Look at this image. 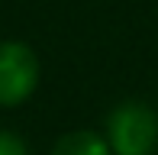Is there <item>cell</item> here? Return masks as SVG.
Here are the masks:
<instances>
[{
    "instance_id": "cell-4",
    "label": "cell",
    "mask_w": 158,
    "mask_h": 155,
    "mask_svg": "<svg viewBox=\"0 0 158 155\" xmlns=\"http://www.w3.org/2000/svg\"><path fill=\"white\" fill-rule=\"evenodd\" d=\"M0 155H29V149L13 129H0Z\"/></svg>"
},
{
    "instance_id": "cell-1",
    "label": "cell",
    "mask_w": 158,
    "mask_h": 155,
    "mask_svg": "<svg viewBox=\"0 0 158 155\" xmlns=\"http://www.w3.org/2000/svg\"><path fill=\"white\" fill-rule=\"evenodd\" d=\"M103 136L113 155H152L158 149V110L145 100H123L106 113Z\"/></svg>"
},
{
    "instance_id": "cell-3",
    "label": "cell",
    "mask_w": 158,
    "mask_h": 155,
    "mask_svg": "<svg viewBox=\"0 0 158 155\" xmlns=\"http://www.w3.org/2000/svg\"><path fill=\"white\" fill-rule=\"evenodd\" d=\"M52 155H113L110 142L103 132L97 129H74L58 136V142L52 145Z\"/></svg>"
},
{
    "instance_id": "cell-2",
    "label": "cell",
    "mask_w": 158,
    "mask_h": 155,
    "mask_svg": "<svg viewBox=\"0 0 158 155\" xmlns=\"http://www.w3.org/2000/svg\"><path fill=\"white\" fill-rule=\"evenodd\" d=\"M39 78H42V65L29 42L19 39L0 42V107L3 110L23 107L35 94Z\"/></svg>"
}]
</instances>
